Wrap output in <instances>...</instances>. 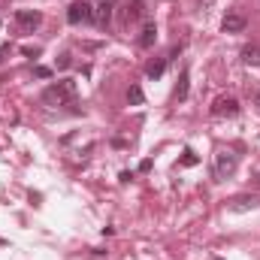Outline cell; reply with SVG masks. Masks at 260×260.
<instances>
[{
  "instance_id": "6da1fadb",
  "label": "cell",
  "mask_w": 260,
  "mask_h": 260,
  "mask_svg": "<svg viewBox=\"0 0 260 260\" xmlns=\"http://www.w3.org/2000/svg\"><path fill=\"white\" fill-rule=\"evenodd\" d=\"M73 100H76V82L73 79H61V82H55L43 91L46 106H64V103H73Z\"/></svg>"
},
{
  "instance_id": "7a4b0ae2",
  "label": "cell",
  "mask_w": 260,
  "mask_h": 260,
  "mask_svg": "<svg viewBox=\"0 0 260 260\" xmlns=\"http://www.w3.org/2000/svg\"><path fill=\"white\" fill-rule=\"evenodd\" d=\"M67 21H70V24H94L91 0H73V3L67 6Z\"/></svg>"
},
{
  "instance_id": "3957f363",
  "label": "cell",
  "mask_w": 260,
  "mask_h": 260,
  "mask_svg": "<svg viewBox=\"0 0 260 260\" xmlns=\"http://www.w3.org/2000/svg\"><path fill=\"white\" fill-rule=\"evenodd\" d=\"M239 167V157L233 151H218L215 154V179H230Z\"/></svg>"
},
{
  "instance_id": "277c9868",
  "label": "cell",
  "mask_w": 260,
  "mask_h": 260,
  "mask_svg": "<svg viewBox=\"0 0 260 260\" xmlns=\"http://www.w3.org/2000/svg\"><path fill=\"white\" fill-rule=\"evenodd\" d=\"M15 24H18V30L34 34V30L43 24V15H40L37 9H15Z\"/></svg>"
},
{
  "instance_id": "5b68a950",
  "label": "cell",
  "mask_w": 260,
  "mask_h": 260,
  "mask_svg": "<svg viewBox=\"0 0 260 260\" xmlns=\"http://www.w3.org/2000/svg\"><path fill=\"white\" fill-rule=\"evenodd\" d=\"M209 112H212L215 118H236V115H239V100H236V97H218Z\"/></svg>"
},
{
  "instance_id": "8992f818",
  "label": "cell",
  "mask_w": 260,
  "mask_h": 260,
  "mask_svg": "<svg viewBox=\"0 0 260 260\" xmlns=\"http://www.w3.org/2000/svg\"><path fill=\"white\" fill-rule=\"evenodd\" d=\"M91 9H94V24H97V27H109L115 0H91Z\"/></svg>"
},
{
  "instance_id": "52a82bcc",
  "label": "cell",
  "mask_w": 260,
  "mask_h": 260,
  "mask_svg": "<svg viewBox=\"0 0 260 260\" xmlns=\"http://www.w3.org/2000/svg\"><path fill=\"white\" fill-rule=\"evenodd\" d=\"M245 27H248V18H245L242 12H227L224 21H221V30H224V34H242Z\"/></svg>"
},
{
  "instance_id": "ba28073f",
  "label": "cell",
  "mask_w": 260,
  "mask_h": 260,
  "mask_svg": "<svg viewBox=\"0 0 260 260\" xmlns=\"http://www.w3.org/2000/svg\"><path fill=\"white\" fill-rule=\"evenodd\" d=\"M154 40H157V24H154V21H145V24H142V30H139V40H136V43H139V49H151V46H154Z\"/></svg>"
},
{
  "instance_id": "9c48e42d",
  "label": "cell",
  "mask_w": 260,
  "mask_h": 260,
  "mask_svg": "<svg viewBox=\"0 0 260 260\" xmlns=\"http://www.w3.org/2000/svg\"><path fill=\"white\" fill-rule=\"evenodd\" d=\"M188 94H191V70L185 67V70H182V76H179V85H176V100H179V103H185V100H188Z\"/></svg>"
},
{
  "instance_id": "30bf717a",
  "label": "cell",
  "mask_w": 260,
  "mask_h": 260,
  "mask_svg": "<svg viewBox=\"0 0 260 260\" xmlns=\"http://www.w3.org/2000/svg\"><path fill=\"white\" fill-rule=\"evenodd\" d=\"M145 15V0H130L127 3V9H124V21H139Z\"/></svg>"
},
{
  "instance_id": "8fae6325",
  "label": "cell",
  "mask_w": 260,
  "mask_h": 260,
  "mask_svg": "<svg viewBox=\"0 0 260 260\" xmlns=\"http://www.w3.org/2000/svg\"><path fill=\"white\" fill-rule=\"evenodd\" d=\"M242 64L245 67H260V46L257 43H248L242 49Z\"/></svg>"
},
{
  "instance_id": "7c38bea8",
  "label": "cell",
  "mask_w": 260,
  "mask_h": 260,
  "mask_svg": "<svg viewBox=\"0 0 260 260\" xmlns=\"http://www.w3.org/2000/svg\"><path fill=\"white\" fill-rule=\"evenodd\" d=\"M164 70H167V58H154V61H148V67H145V76L148 79H160Z\"/></svg>"
},
{
  "instance_id": "4fadbf2b",
  "label": "cell",
  "mask_w": 260,
  "mask_h": 260,
  "mask_svg": "<svg viewBox=\"0 0 260 260\" xmlns=\"http://www.w3.org/2000/svg\"><path fill=\"white\" fill-rule=\"evenodd\" d=\"M127 100H130V106H142L145 103V94H142L139 85H130L127 88Z\"/></svg>"
},
{
  "instance_id": "5bb4252c",
  "label": "cell",
  "mask_w": 260,
  "mask_h": 260,
  "mask_svg": "<svg viewBox=\"0 0 260 260\" xmlns=\"http://www.w3.org/2000/svg\"><path fill=\"white\" fill-rule=\"evenodd\" d=\"M257 206V197H236L233 200V209L236 212H245V209H254Z\"/></svg>"
},
{
  "instance_id": "9a60e30c",
  "label": "cell",
  "mask_w": 260,
  "mask_h": 260,
  "mask_svg": "<svg viewBox=\"0 0 260 260\" xmlns=\"http://www.w3.org/2000/svg\"><path fill=\"white\" fill-rule=\"evenodd\" d=\"M197 160H200V157H197L194 151H191V148H185V154H182V167H194Z\"/></svg>"
},
{
  "instance_id": "2e32d148",
  "label": "cell",
  "mask_w": 260,
  "mask_h": 260,
  "mask_svg": "<svg viewBox=\"0 0 260 260\" xmlns=\"http://www.w3.org/2000/svg\"><path fill=\"white\" fill-rule=\"evenodd\" d=\"M70 67H73V55H70V52H64V55L58 58V70H70Z\"/></svg>"
},
{
  "instance_id": "e0dca14e",
  "label": "cell",
  "mask_w": 260,
  "mask_h": 260,
  "mask_svg": "<svg viewBox=\"0 0 260 260\" xmlns=\"http://www.w3.org/2000/svg\"><path fill=\"white\" fill-rule=\"evenodd\" d=\"M21 52H24V55H27V58H37V55H40V49H37V46H24V49H21Z\"/></svg>"
},
{
  "instance_id": "ac0fdd59",
  "label": "cell",
  "mask_w": 260,
  "mask_h": 260,
  "mask_svg": "<svg viewBox=\"0 0 260 260\" xmlns=\"http://www.w3.org/2000/svg\"><path fill=\"white\" fill-rule=\"evenodd\" d=\"M37 76H40V79H49V76H52V70H49V67H37Z\"/></svg>"
},
{
  "instance_id": "d6986e66",
  "label": "cell",
  "mask_w": 260,
  "mask_h": 260,
  "mask_svg": "<svg viewBox=\"0 0 260 260\" xmlns=\"http://www.w3.org/2000/svg\"><path fill=\"white\" fill-rule=\"evenodd\" d=\"M215 6V0H200V9H212Z\"/></svg>"
},
{
  "instance_id": "ffe728a7",
  "label": "cell",
  "mask_w": 260,
  "mask_h": 260,
  "mask_svg": "<svg viewBox=\"0 0 260 260\" xmlns=\"http://www.w3.org/2000/svg\"><path fill=\"white\" fill-rule=\"evenodd\" d=\"M254 106H257V109H260V88H257V91H254Z\"/></svg>"
},
{
  "instance_id": "44dd1931",
  "label": "cell",
  "mask_w": 260,
  "mask_h": 260,
  "mask_svg": "<svg viewBox=\"0 0 260 260\" xmlns=\"http://www.w3.org/2000/svg\"><path fill=\"white\" fill-rule=\"evenodd\" d=\"M9 52V46H0V61H3V55Z\"/></svg>"
},
{
  "instance_id": "7402d4cb",
  "label": "cell",
  "mask_w": 260,
  "mask_h": 260,
  "mask_svg": "<svg viewBox=\"0 0 260 260\" xmlns=\"http://www.w3.org/2000/svg\"><path fill=\"white\" fill-rule=\"evenodd\" d=\"M257 185H260V173H257Z\"/></svg>"
},
{
  "instance_id": "603a6c76",
  "label": "cell",
  "mask_w": 260,
  "mask_h": 260,
  "mask_svg": "<svg viewBox=\"0 0 260 260\" xmlns=\"http://www.w3.org/2000/svg\"><path fill=\"white\" fill-rule=\"evenodd\" d=\"M218 260H221V257H218Z\"/></svg>"
}]
</instances>
